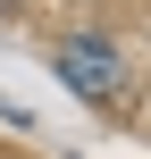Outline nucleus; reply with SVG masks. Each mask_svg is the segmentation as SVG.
Wrapping results in <instances>:
<instances>
[{
    "label": "nucleus",
    "mask_w": 151,
    "mask_h": 159,
    "mask_svg": "<svg viewBox=\"0 0 151 159\" xmlns=\"http://www.w3.org/2000/svg\"><path fill=\"white\" fill-rule=\"evenodd\" d=\"M59 75H67L84 101H109V92L126 84V59H118L109 34H67V42H59Z\"/></svg>",
    "instance_id": "1"
}]
</instances>
